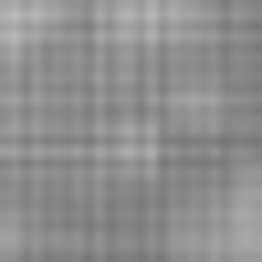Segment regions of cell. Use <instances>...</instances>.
Segmentation results:
<instances>
[{"mask_svg":"<svg viewBox=\"0 0 262 262\" xmlns=\"http://www.w3.org/2000/svg\"><path fill=\"white\" fill-rule=\"evenodd\" d=\"M189 262H262V168H242L210 200V221L189 231Z\"/></svg>","mask_w":262,"mask_h":262,"instance_id":"obj_1","label":"cell"}]
</instances>
